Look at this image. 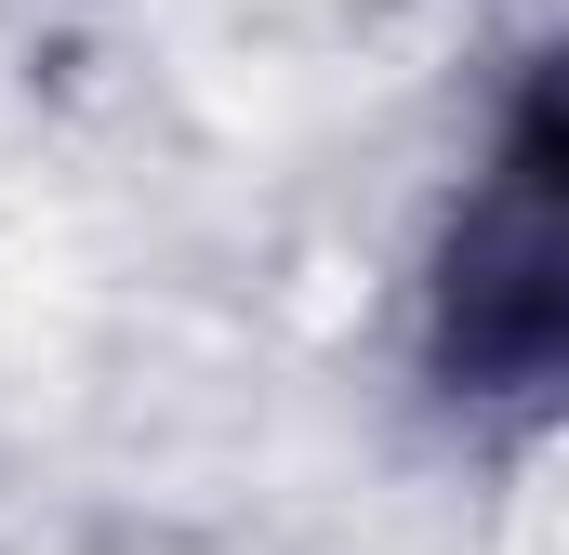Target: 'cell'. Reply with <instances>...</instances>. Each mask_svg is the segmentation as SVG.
<instances>
[{
  "mask_svg": "<svg viewBox=\"0 0 569 555\" xmlns=\"http://www.w3.org/2000/svg\"><path fill=\"white\" fill-rule=\"evenodd\" d=\"M437 357L450 384H543L569 371V53L530 80L490 185L437 252Z\"/></svg>",
  "mask_w": 569,
  "mask_h": 555,
  "instance_id": "6da1fadb",
  "label": "cell"
}]
</instances>
